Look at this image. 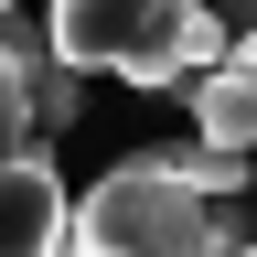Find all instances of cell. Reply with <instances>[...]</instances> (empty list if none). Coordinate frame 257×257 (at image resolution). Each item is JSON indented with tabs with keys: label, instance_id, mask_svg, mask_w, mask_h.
<instances>
[{
	"label": "cell",
	"instance_id": "cell-1",
	"mask_svg": "<svg viewBox=\"0 0 257 257\" xmlns=\"http://www.w3.org/2000/svg\"><path fill=\"white\" fill-rule=\"evenodd\" d=\"M64 257H246V193H193L161 150H128L64 204Z\"/></svg>",
	"mask_w": 257,
	"mask_h": 257
},
{
	"label": "cell",
	"instance_id": "cell-2",
	"mask_svg": "<svg viewBox=\"0 0 257 257\" xmlns=\"http://www.w3.org/2000/svg\"><path fill=\"white\" fill-rule=\"evenodd\" d=\"M225 43H236V22H214L204 0H54L43 11V54L64 75H118L140 96H172L193 75H214Z\"/></svg>",
	"mask_w": 257,
	"mask_h": 257
},
{
	"label": "cell",
	"instance_id": "cell-3",
	"mask_svg": "<svg viewBox=\"0 0 257 257\" xmlns=\"http://www.w3.org/2000/svg\"><path fill=\"white\" fill-rule=\"evenodd\" d=\"M0 257H64V182H54V150L0 161Z\"/></svg>",
	"mask_w": 257,
	"mask_h": 257
},
{
	"label": "cell",
	"instance_id": "cell-4",
	"mask_svg": "<svg viewBox=\"0 0 257 257\" xmlns=\"http://www.w3.org/2000/svg\"><path fill=\"white\" fill-rule=\"evenodd\" d=\"M182 96H193V140L225 150V161H246V140H257V54H246V32L225 43L214 75H193Z\"/></svg>",
	"mask_w": 257,
	"mask_h": 257
}]
</instances>
